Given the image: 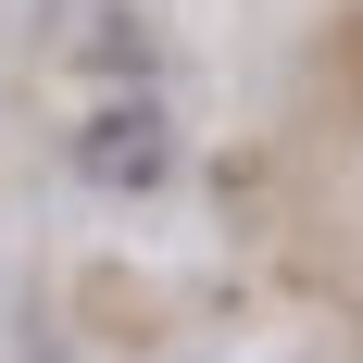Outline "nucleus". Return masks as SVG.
<instances>
[{
    "label": "nucleus",
    "instance_id": "nucleus-1",
    "mask_svg": "<svg viewBox=\"0 0 363 363\" xmlns=\"http://www.w3.org/2000/svg\"><path fill=\"white\" fill-rule=\"evenodd\" d=\"M88 176H125V188H150L163 176V125H150V113H101V138H88Z\"/></svg>",
    "mask_w": 363,
    "mask_h": 363
}]
</instances>
